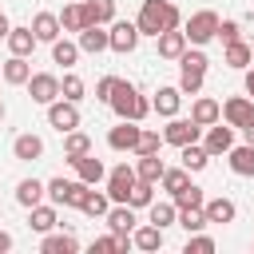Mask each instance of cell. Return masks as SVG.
Listing matches in <instances>:
<instances>
[{
    "label": "cell",
    "mask_w": 254,
    "mask_h": 254,
    "mask_svg": "<svg viewBox=\"0 0 254 254\" xmlns=\"http://www.w3.org/2000/svg\"><path fill=\"white\" fill-rule=\"evenodd\" d=\"M135 24H139V32H143V36H159V32L179 28V24H183V12H179L171 0H143V8H139V16H135Z\"/></svg>",
    "instance_id": "6da1fadb"
},
{
    "label": "cell",
    "mask_w": 254,
    "mask_h": 254,
    "mask_svg": "<svg viewBox=\"0 0 254 254\" xmlns=\"http://www.w3.org/2000/svg\"><path fill=\"white\" fill-rule=\"evenodd\" d=\"M107 107H111L119 119H135V123H143V119L151 115V99L139 95L135 83H127V79H119V87H115V95H111Z\"/></svg>",
    "instance_id": "7a4b0ae2"
},
{
    "label": "cell",
    "mask_w": 254,
    "mask_h": 254,
    "mask_svg": "<svg viewBox=\"0 0 254 254\" xmlns=\"http://www.w3.org/2000/svg\"><path fill=\"white\" fill-rule=\"evenodd\" d=\"M183 32H187V44H194V48H206L210 40H218V12H210V8H198V12H190V20L183 24Z\"/></svg>",
    "instance_id": "3957f363"
},
{
    "label": "cell",
    "mask_w": 254,
    "mask_h": 254,
    "mask_svg": "<svg viewBox=\"0 0 254 254\" xmlns=\"http://www.w3.org/2000/svg\"><path fill=\"white\" fill-rule=\"evenodd\" d=\"M83 194H87V183L83 179H48V198L56 202V206H75L79 210V202H83Z\"/></svg>",
    "instance_id": "277c9868"
},
{
    "label": "cell",
    "mask_w": 254,
    "mask_h": 254,
    "mask_svg": "<svg viewBox=\"0 0 254 254\" xmlns=\"http://www.w3.org/2000/svg\"><path fill=\"white\" fill-rule=\"evenodd\" d=\"M135 183H139V175H135V167H131V163L111 167V171H107V194H111V202H127Z\"/></svg>",
    "instance_id": "5b68a950"
},
{
    "label": "cell",
    "mask_w": 254,
    "mask_h": 254,
    "mask_svg": "<svg viewBox=\"0 0 254 254\" xmlns=\"http://www.w3.org/2000/svg\"><path fill=\"white\" fill-rule=\"evenodd\" d=\"M48 123L60 131V135H67V131H75L79 127V103H71V99H56V103H48Z\"/></svg>",
    "instance_id": "8992f818"
},
{
    "label": "cell",
    "mask_w": 254,
    "mask_h": 254,
    "mask_svg": "<svg viewBox=\"0 0 254 254\" xmlns=\"http://www.w3.org/2000/svg\"><path fill=\"white\" fill-rule=\"evenodd\" d=\"M198 135H202V127H198L194 119H179V115H171V123L163 127V143H171V147L198 143Z\"/></svg>",
    "instance_id": "52a82bcc"
},
{
    "label": "cell",
    "mask_w": 254,
    "mask_h": 254,
    "mask_svg": "<svg viewBox=\"0 0 254 254\" xmlns=\"http://www.w3.org/2000/svg\"><path fill=\"white\" fill-rule=\"evenodd\" d=\"M111 52H119V56H127V52H135V44H139V24L135 20H111Z\"/></svg>",
    "instance_id": "ba28073f"
},
{
    "label": "cell",
    "mask_w": 254,
    "mask_h": 254,
    "mask_svg": "<svg viewBox=\"0 0 254 254\" xmlns=\"http://www.w3.org/2000/svg\"><path fill=\"white\" fill-rule=\"evenodd\" d=\"M24 87H28L32 103H44V107H48V103H56V99H60V79H56L52 71H36Z\"/></svg>",
    "instance_id": "9c48e42d"
},
{
    "label": "cell",
    "mask_w": 254,
    "mask_h": 254,
    "mask_svg": "<svg viewBox=\"0 0 254 254\" xmlns=\"http://www.w3.org/2000/svg\"><path fill=\"white\" fill-rule=\"evenodd\" d=\"M139 135H143V127L135 119H119V127L107 131V147L111 151H135L139 147Z\"/></svg>",
    "instance_id": "30bf717a"
},
{
    "label": "cell",
    "mask_w": 254,
    "mask_h": 254,
    "mask_svg": "<svg viewBox=\"0 0 254 254\" xmlns=\"http://www.w3.org/2000/svg\"><path fill=\"white\" fill-rule=\"evenodd\" d=\"M202 147L210 151V159H214V155H226V151L234 147V127H230L226 119L210 123V127H206V139H202Z\"/></svg>",
    "instance_id": "8fae6325"
},
{
    "label": "cell",
    "mask_w": 254,
    "mask_h": 254,
    "mask_svg": "<svg viewBox=\"0 0 254 254\" xmlns=\"http://www.w3.org/2000/svg\"><path fill=\"white\" fill-rule=\"evenodd\" d=\"M222 119L242 131V127L254 119V99H250V95H230V99L222 103Z\"/></svg>",
    "instance_id": "7c38bea8"
},
{
    "label": "cell",
    "mask_w": 254,
    "mask_h": 254,
    "mask_svg": "<svg viewBox=\"0 0 254 254\" xmlns=\"http://www.w3.org/2000/svg\"><path fill=\"white\" fill-rule=\"evenodd\" d=\"M79 52H87V56H99V52H107L111 48V32H103V24H87L83 32H79Z\"/></svg>",
    "instance_id": "4fadbf2b"
},
{
    "label": "cell",
    "mask_w": 254,
    "mask_h": 254,
    "mask_svg": "<svg viewBox=\"0 0 254 254\" xmlns=\"http://www.w3.org/2000/svg\"><path fill=\"white\" fill-rule=\"evenodd\" d=\"M202 210H206V222L210 226H226V222H234L238 218V206H234V198H206L202 202Z\"/></svg>",
    "instance_id": "5bb4252c"
},
{
    "label": "cell",
    "mask_w": 254,
    "mask_h": 254,
    "mask_svg": "<svg viewBox=\"0 0 254 254\" xmlns=\"http://www.w3.org/2000/svg\"><path fill=\"white\" fill-rule=\"evenodd\" d=\"M32 32H36L40 44H56L60 32H64V24H60L56 12H36V16H32Z\"/></svg>",
    "instance_id": "9a60e30c"
},
{
    "label": "cell",
    "mask_w": 254,
    "mask_h": 254,
    "mask_svg": "<svg viewBox=\"0 0 254 254\" xmlns=\"http://www.w3.org/2000/svg\"><path fill=\"white\" fill-rule=\"evenodd\" d=\"M12 155H16L20 163H36V159H44V139L32 135V131H24V135L12 139Z\"/></svg>",
    "instance_id": "2e32d148"
},
{
    "label": "cell",
    "mask_w": 254,
    "mask_h": 254,
    "mask_svg": "<svg viewBox=\"0 0 254 254\" xmlns=\"http://www.w3.org/2000/svg\"><path fill=\"white\" fill-rule=\"evenodd\" d=\"M179 107H183V91H179V83H175V87H159L155 99H151V111H159L163 119L179 115Z\"/></svg>",
    "instance_id": "e0dca14e"
},
{
    "label": "cell",
    "mask_w": 254,
    "mask_h": 254,
    "mask_svg": "<svg viewBox=\"0 0 254 254\" xmlns=\"http://www.w3.org/2000/svg\"><path fill=\"white\" fill-rule=\"evenodd\" d=\"M190 119H194L198 127H210V123H218V119H222V103H218V99H210V95H198V99H194V107H190Z\"/></svg>",
    "instance_id": "ac0fdd59"
},
{
    "label": "cell",
    "mask_w": 254,
    "mask_h": 254,
    "mask_svg": "<svg viewBox=\"0 0 254 254\" xmlns=\"http://www.w3.org/2000/svg\"><path fill=\"white\" fill-rule=\"evenodd\" d=\"M71 167H75V175H79L87 187H95L99 179H107V167H103L91 151H87V155H79V159H71Z\"/></svg>",
    "instance_id": "d6986e66"
},
{
    "label": "cell",
    "mask_w": 254,
    "mask_h": 254,
    "mask_svg": "<svg viewBox=\"0 0 254 254\" xmlns=\"http://www.w3.org/2000/svg\"><path fill=\"white\" fill-rule=\"evenodd\" d=\"M230 159V171L242 175V179H254V143H242V147H230L226 151Z\"/></svg>",
    "instance_id": "ffe728a7"
},
{
    "label": "cell",
    "mask_w": 254,
    "mask_h": 254,
    "mask_svg": "<svg viewBox=\"0 0 254 254\" xmlns=\"http://www.w3.org/2000/svg\"><path fill=\"white\" fill-rule=\"evenodd\" d=\"M155 40H159V56H163V60H179V56L187 52V32H179V28L159 32Z\"/></svg>",
    "instance_id": "44dd1931"
},
{
    "label": "cell",
    "mask_w": 254,
    "mask_h": 254,
    "mask_svg": "<svg viewBox=\"0 0 254 254\" xmlns=\"http://www.w3.org/2000/svg\"><path fill=\"white\" fill-rule=\"evenodd\" d=\"M222 64H226V67H234V71H246V67L254 64V48H250V44H242V40H234V44H226Z\"/></svg>",
    "instance_id": "7402d4cb"
},
{
    "label": "cell",
    "mask_w": 254,
    "mask_h": 254,
    "mask_svg": "<svg viewBox=\"0 0 254 254\" xmlns=\"http://www.w3.org/2000/svg\"><path fill=\"white\" fill-rule=\"evenodd\" d=\"M107 226H111L115 234H131V230H135V206H131V202H115V206L107 210Z\"/></svg>",
    "instance_id": "603a6c76"
},
{
    "label": "cell",
    "mask_w": 254,
    "mask_h": 254,
    "mask_svg": "<svg viewBox=\"0 0 254 254\" xmlns=\"http://www.w3.org/2000/svg\"><path fill=\"white\" fill-rule=\"evenodd\" d=\"M28 79H32V64H28V56H8V60H4V83L20 87V83H28Z\"/></svg>",
    "instance_id": "cb8c5ba5"
},
{
    "label": "cell",
    "mask_w": 254,
    "mask_h": 254,
    "mask_svg": "<svg viewBox=\"0 0 254 254\" xmlns=\"http://www.w3.org/2000/svg\"><path fill=\"white\" fill-rule=\"evenodd\" d=\"M44 194H48V183H40V179H20V183H16V202L28 206V210H32Z\"/></svg>",
    "instance_id": "d4e9b609"
},
{
    "label": "cell",
    "mask_w": 254,
    "mask_h": 254,
    "mask_svg": "<svg viewBox=\"0 0 254 254\" xmlns=\"http://www.w3.org/2000/svg\"><path fill=\"white\" fill-rule=\"evenodd\" d=\"M79 210H83L87 218H107V210H111V194H107V190H91V187H87V194H83Z\"/></svg>",
    "instance_id": "484cf974"
},
{
    "label": "cell",
    "mask_w": 254,
    "mask_h": 254,
    "mask_svg": "<svg viewBox=\"0 0 254 254\" xmlns=\"http://www.w3.org/2000/svg\"><path fill=\"white\" fill-rule=\"evenodd\" d=\"M40 40H36V32H32V24L28 28H12L8 32V52L12 56H32V48H36Z\"/></svg>",
    "instance_id": "4316f807"
},
{
    "label": "cell",
    "mask_w": 254,
    "mask_h": 254,
    "mask_svg": "<svg viewBox=\"0 0 254 254\" xmlns=\"http://www.w3.org/2000/svg\"><path fill=\"white\" fill-rule=\"evenodd\" d=\"M163 171H167V163L159 159V155H139V163H135V175L143 179V183H163Z\"/></svg>",
    "instance_id": "83f0119b"
},
{
    "label": "cell",
    "mask_w": 254,
    "mask_h": 254,
    "mask_svg": "<svg viewBox=\"0 0 254 254\" xmlns=\"http://www.w3.org/2000/svg\"><path fill=\"white\" fill-rule=\"evenodd\" d=\"M56 222H60V214H56V202H52V206L36 202V206H32V214H28V226H32L36 234H48Z\"/></svg>",
    "instance_id": "f1b7e54d"
},
{
    "label": "cell",
    "mask_w": 254,
    "mask_h": 254,
    "mask_svg": "<svg viewBox=\"0 0 254 254\" xmlns=\"http://www.w3.org/2000/svg\"><path fill=\"white\" fill-rule=\"evenodd\" d=\"M83 20L87 24H111L115 20V0H83Z\"/></svg>",
    "instance_id": "f546056e"
},
{
    "label": "cell",
    "mask_w": 254,
    "mask_h": 254,
    "mask_svg": "<svg viewBox=\"0 0 254 254\" xmlns=\"http://www.w3.org/2000/svg\"><path fill=\"white\" fill-rule=\"evenodd\" d=\"M40 250L44 254H75L79 250V242H75V234H44V242H40Z\"/></svg>",
    "instance_id": "4dcf8cb0"
},
{
    "label": "cell",
    "mask_w": 254,
    "mask_h": 254,
    "mask_svg": "<svg viewBox=\"0 0 254 254\" xmlns=\"http://www.w3.org/2000/svg\"><path fill=\"white\" fill-rule=\"evenodd\" d=\"M179 159H183V167H187V171H206L210 151H206V147H198V143H187V147H179Z\"/></svg>",
    "instance_id": "1f68e13d"
},
{
    "label": "cell",
    "mask_w": 254,
    "mask_h": 254,
    "mask_svg": "<svg viewBox=\"0 0 254 254\" xmlns=\"http://www.w3.org/2000/svg\"><path fill=\"white\" fill-rule=\"evenodd\" d=\"M87 151H91V139H87L79 127L64 135V159H67V163H71V159H79V155H87Z\"/></svg>",
    "instance_id": "d6a6232c"
},
{
    "label": "cell",
    "mask_w": 254,
    "mask_h": 254,
    "mask_svg": "<svg viewBox=\"0 0 254 254\" xmlns=\"http://www.w3.org/2000/svg\"><path fill=\"white\" fill-rule=\"evenodd\" d=\"M147 210H151V222H155V226H163V230L179 222V206H175V198H171V202H159V198H155Z\"/></svg>",
    "instance_id": "836d02e7"
},
{
    "label": "cell",
    "mask_w": 254,
    "mask_h": 254,
    "mask_svg": "<svg viewBox=\"0 0 254 254\" xmlns=\"http://www.w3.org/2000/svg\"><path fill=\"white\" fill-rule=\"evenodd\" d=\"M131 242H135L139 250H159V246H163V226H155V222H151V226H139V230L131 234Z\"/></svg>",
    "instance_id": "e575fe53"
},
{
    "label": "cell",
    "mask_w": 254,
    "mask_h": 254,
    "mask_svg": "<svg viewBox=\"0 0 254 254\" xmlns=\"http://www.w3.org/2000/svg\"><path fill=\"white\" fill-rule=\"evenodd\" d=\"M60 24H64V32H83V28H87V20H83V0H79V4H64Z\"/></svg>",
    "instance_id": "d590c367"
},
{
    "label": "cell",
    "mask_w": 254,
    "mask_h": 254,
    "mask_svg": "<svg viewBox=\"0 0 254 254\" xmlns=\"http://www.w3.org/2000/svg\"><path fill=\"white\" fill-rule=\"evenodd\" d=\"M75 60H79V44H71V40H56L52 44V64L75 67Z\"/></svg>",
    "instance_id": "8d00e7d4"
},
{
    "label": "cell",
    "mask_w": 254,
    "mask_h": 254,
    "mask_svg": "<svg viewBox=\"0 0 254 254\" xmlns=\"http://www.w3.org/2000/svg\"><path fill=\"white\" fill-rule=\"evenodd\" d=\"M187 183H190V171H187V167H167V171H163V190H167L171 198H175Z\"/></svg>",
    "instance_id": "74e56055"
},
{
    "label": "cell",
    "mask_w": 254,
    "mask_h": 254,
    "mask_svg": "<svg viewBox=\"0 0 254 254\" xmlns=\"http://www.w3.org/2000/svg\"><path fill=\"white\" fill-rule=\"evenodd\" d=\"M179 226H183L187 234H198V230L210 226V222H206V210H202V206H187V210H179Z\"/></svg>",
    "instance_id": "f35d334b"
},
{
    "label": "cell",
    "mask_w": 254,
    "mask_h": 254,
    "mask_svg": "<svg viewBox=\"0 0 254 254\" xmlns=\"http://www.w3.org/2000/svg\"><path fill=\"white\" fill-rule=\"evenodd\" d=\"M206 64H210V60H206V52H202V48H194V44L179 56V67H183V71H202V75H206Z\"/></svg>",
    "instance_id": "ab89813d"
},
{
    "label": "cell",
    "mask_w": 254,
    "mask_h": 254,
    "mask_svg": "<svg viewBox=\"0 0 254 254\" xmlns=\"http://www.w3.org/2000/svg\"><path fill=\"white\" fill-rule=\"evenodd\" d=\"M127 202H131L135 210H143V206H151V202H155V183H143V179H139V183L131 187V198H127Z\"/></svg>",
    "instance_id": "60d3db41"
},
{
    "label": "cell",
    "mask_w": 254,
    "mask_h": 254,
    "mask_svg": "<svg viewBox=\"0 0 254 254\" xmlns=\"http://www.w3.org/2000/svg\"><path fill=\"white\" fill-rule=\"evenodd\" d=\"M206 202V194H202V187H194V183H187L179 194H175V206L179 210H187V206H202Z\"/></svg>",
    "instance_id": "b9f144b4"
},
{
    "label": "cell",
    "mask_w": 254,
    "mask_h": 254,
    "mask_svg": "<svg viewBox=\"0 0 254 254\" xmlns=\"http://www.w3.org/2000/svg\"><path fill=\"white\" fill-rule=\"evenodd\" d=\"M83 91H87V87H83V79H79V75H64V79H60V95H64V99L79 103V99H83Z\"/></svg>",
    "instance_id": "7bdbcfd3"
},
{
    "label": "cell",
    "mask_w": 254,
    "mask_h": 254,
    "mask_svg": "<svg viewBox=\"0 0 254 254\" xmlns=\"http://www.w3.org/2000/svg\"><path fill=\"white\" fill-rule=\"evenodd\" d=\"M159 147H163V135H159V131H151V127H143L135 155H159Z\"/></svg>",
    "instance_id": "ee69618b"
},
{
    "label": "cell",
    "mask_w": 254,
    "mask_h": 254,
    "mask_svg": "<svg viewBox=\"0 0 254 254\" xmlns=\"http://www.w3.org/2000/svg\"><path fill=\"white\" fill-rule=\"evenodd\" d=\"M179 91L183 95H198L202 91V71H183L179 75Z\"/></svg>",
    "instance_id": "f6af8a7d"
},
{
    "label": "cell",
    "mask_w": 254,
    "mask_h": 254,
    "mask_svg": "<svg viewBox=\"0 0 254 254\" xmlns=\"http://www.w3.org/2000/svg\"><path fill=\"white\" fill-rule=\"evenodd\" d=\"M187 254H210L214 250V238H206V234H187V246H183Z\"/></svg>",
    "instance_id": "bcb514c9"
},
{
    "label": "cell",
    "mask_w": 254,
    "mask_h": 254,
    "mask_svg": "<svg viewBox=\"0 0 254 254\" xmlns=\"http://www.w3.org/2000/svg\"><path fill=\"white\" fill-rule=\"evenodd\" d=\"M218 40H222V44L242 40V24H238V20H218Z\"/></svg>",
    "instance_id": "7dc6e473"
},
{
    "label": "cell",
    "mask_w": 254,
    "mask_h": 254,
    "mask_svg": "<svg viewBox=\"0 0 254 254\" xmlns=\"http://www.w3.org/2000/svg\"><path fill=\"white\" fill-rule=\"evenodd\" d=\"M115 87H119V79H115V75H103V79L95 83V99H99V103H111Z\"/></svg>",
    "instance_id": "c3c4849f"
},
{
    "label": "cell",
    "mask_w": 254,
    "mask_h": 254,
    "mask_svg": "<svg viewBox=\"0 0 254 254\" xmlns=\"http://www.w3.org/2000/svg\"><path fill=\"white\" fill-rule=\"evenodd\" d=\"M8 250H12V234H8V230H0V254H8Z\"/></svg>",
    "instance_id": "681fc988"
},
{
    "label": "cell",
    "mask_w": 254,
    "mask_h": 254,
    "mask_svg": "<svg viewBox=\"0 0 254 254\" xmlns=\"http://www.w3.org/2000/svg\"><path fill=\"white\" fill-rule=\"evenodd\" d=\"M8 32H12V24H8V16L0 12V40H8Z\"/></svg>",
    "instance_id": "f907efd6"
},
{
    "label": "cell",
    "mask_w": 254,
    "mask_h": 254,
    "mask_svg": "<svg viewBox=\"0 0 254 254\" xmlns=\"http://www.w3.org/2000/svg\"><path fill=\"white\" fill-rule=\"evenodd\" d=\"M246 95L254 99V67H246Z\"/></svg>",
    "instance_id": "816d5d0a"
},
{
    "label": "cell",
    "mask_w": 254,
    "mask_h": 254,
    "mask_svg": "<svg viewBox=\"0 0 254 254\" xmlns=\"http://www.w3.org/2000/svg\"><path fill=\"white\" fill-rule=\"evenodd\" d=\"M242 135H246V143H254V119H250V123L242 127Z\"/></svg>",
    "instance_id": "f5cc1de1"
},
{
    "label": "cell",
    "mask_w": 254,
    "mask_h": 254,
    "mask_svg": "<svg viewBox=\"0 0 254 254\" xmlns=\"http://www.w3.org/2000/svg\"><path fill=\"white\" fill-rule=\"evenodd\" d=\"M4 115H8V111H4V103H0V123H4Z\"/></svg>",
    "instance_id": "db71d44e"
},
{
    "label": "cell",
    "mask_w": 254,
    "mask_h": 254,
    "mask_svg": "<svg viewBox=\"0 0 254 254\" xmlns=\"http://www.w3.org/2000/svg\"><path fill=\"white\" fill-rule=\"evenodd\" d=\"M0 75H4V64H0Z\"/></svg>",
    "instance_id": "11a10c76"
}]
</instances>
